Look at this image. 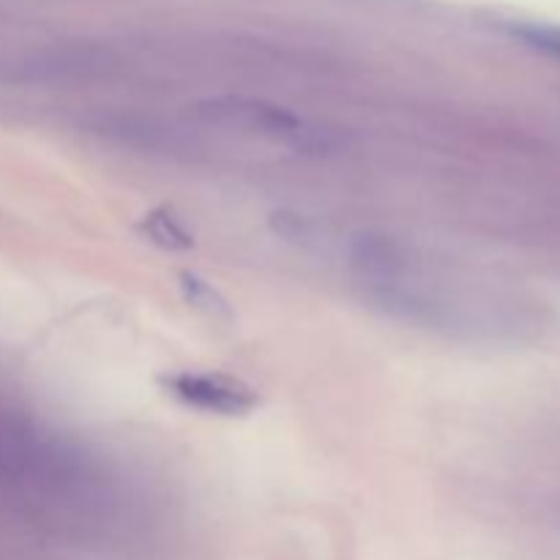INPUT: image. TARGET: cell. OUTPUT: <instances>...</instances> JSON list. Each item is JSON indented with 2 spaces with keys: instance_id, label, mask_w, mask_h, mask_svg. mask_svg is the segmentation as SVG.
Wrapping results in <instances>:
<instances>
[{
  "instance_id": "obj_1",
  "label": "cell",
  "mask_w": 560,
  "mask_h": 560,
  "mask_svg": "<svg viewBox=\"0 0 560 560\" xmlns=\"http://www.w3.org/2000/svg\"><path fill=\"white\" fill-rule=\"evenodd\" d=\"M197 113L213 124L235 126V129L255 131V135L271 137V140L290 142L295 148L320 145V131L312 129L304 118L279 104L260 102L246 96H219L197 104Z\"/></svg>"
},
{
  "instance_id": "obj_2",
  "label": "cell",
  "mask_w": 560,
  "mask_h": 560,
  "mask_svg": "<svg viewBox=\"0 0 560 560\" xmlns=\"http://www.w3.org/2000/svg\"><path fill=\"white\" fill-rule=\"evenodd\" d=\"M162 388L180 405L200 413L241 419L260 405V397L252 386L224 372H170L162 377Z\"/></svg>"
},
{
  "instance_id": "obj_3",
  "label": "cell",
  "mask_w": 560,
  "mask_h": 560,
  "mask_svg": "<svg viewBox=\"0 0 560 560\" xmlns=\"http://www.w3.org/2000/svg\"><path fill=\"white\" fill-rule=\"evenodd\" d=\"M140 235L145 241H151L153 246L164 252H186L195 246V235L191 230L180 222V217H175L173 208L162 206L148 211L145 217L140 219Z\"/></svg>"
},
{
  "instance_id": "obj_4",
  "label": "cell",
  "mask_w": 560,
  "mask_h": 560,
  "mask_svg": "<svg viewBox=\"0 0 560 560\" xmlns=\"http://www.w3.org/2000/svg\"><path fill=\"white\" fill-rule=\"evenodd\" d=\"M178 279H180V293H184L186 304L195 306V310L202 312V315L213 317V320L233 317L230 301L224 299V295L219 293L211 282H206V279L197 277V273H189V271L180 273Z\"/></svg>"
},
{
  "instance_id": "obj_5",
  "label": "cell",
  "mask_w": 560,
  "mask_h": 560,
  "mask_svg": "<svg viewBox=\"0 0 560 560\" xmlns=\"http://www.w3.org/2000/svg\"><path fill=\"white\" fill-rule=\"evenodd\" d=\"M509 33L514 38H520L523 44H528V47L560 60V27L536 25V22H517V25L509 27Z\"/></svg>"
}]
</instances>
